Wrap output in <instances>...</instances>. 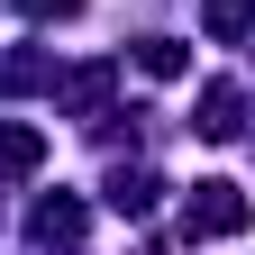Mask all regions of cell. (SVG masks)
Returning <instances> with one entry per match:
<instances>
[{
  "label": "cell",
  "instance_id": "2",
  "mask_svg": "<svg viewBox=\"0 0 255 255\" xmlns=\"http://www.w3.org/2000/svg\"><path fill=\"white\" fill-rule=\"evenodd\" d=\"M37 155H46V137H37V128H0V173H27Z\"/></svg>",
  "mask_w": 255,
  "mask_h": 255
},
{
  "label": "cell",
  "instance_id": "3",
  "mask_svg": "<svg viewBox=\"0 0 255 255\" xmlns=\"http://www.w3.org/2000/svg\"><path fill=\"white\" fill-rule=\"evenodd\" d=\"M246 27H255L246 0H210V37H246Z\"/></svg>",
  "mask_w": 255,
  "mask_h": 255
},
{
  "label": "cell",
  "instance_id": "1",
  "mask_svg": "<svg viewBox=\"0 0 255 255\" xmlns=\"http://www.w3.org/2000/svg\"><path fill=\"white\" fill-rule=\"evenodd\" d=\"M246 228V201L228 182H201V201H191V237H237Z\"/></svg>",
  "mask_w": 255,
  "mask_h": 255
},
{
  "label": "cell",
  "instance_id": "4",
  "mask_svg": "<svg viewBox=\"0 0 255 255\" xmlns=\"http://www.w3.org/2000/svg\"><path fill=\"white\" fill-rule=\"evenodd\" d=\"M137 64H146V73H164V82H173V73H182V46H164V37H155V46L137 55Z\"/></svg>",
  "mask_w": 255,
  "mask_h": 255
}]
</instances>
